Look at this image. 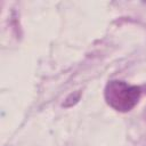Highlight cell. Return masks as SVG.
<instances>
[{"label":"cell","mask_w":146,"mask_h":146,"mask_svg":"<svg viewBox=\"0 0 146 146\" xmlns=\"http://www.w3.org/2000/svg\"><path fill=\"white\" fill-rule=\"evenodd\" d=\"M141 90L137 86H131L121 80L110 81L104 91L106 103L117 112L131 111L139 102Z\"/></svg>","instance_id":"6da1fadb"}]
</instances>
